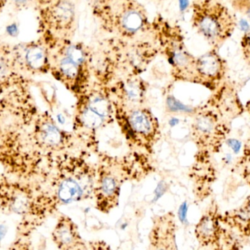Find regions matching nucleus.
<instances>
[{
	"label": "nucleus",
	"instance_id": "obj_1",
	"mask_svg": "<svg viewBox=\"0 0 250 250\" xmlns=\"http://www.w3.org/2000/svg\"><path fill=\"white\" fill-rule=\"evenodd\" d=\"M31 85H22L0 97V167L9 176L39 181L44 155L30 138L39 110Z\"/></svg>",
	"mask_w": 250,
	"mask_h": 250
},
{
	"label": "nucleus",
	"instance_id": "obj_2",
	"mask_svg": "<svg viewBox=\"0 0 250 250\" xmlns=\"http://www.w3.org/2000/svg\"><path fill=\"white\" fill-rule=\"evenodd\" d=\"M39 184L0 173V211L20 217L19 237L29 238L55 209L57 198Z\"/></svg>",
	"mask_w": 250,
	"mask_h": 250
},
{
	"label": "nucleus",
	"instance_id": "obj_3",
	"mask_svg": "<svg viewBox=\"0 0 250 250\" xmlns=\"http://www.w3.org/2000/svg\"><path fill=\"white\" fill-rule=\"evenodd\" d=\"M90 7L102 29L122 39L149 32L148 12L138 0H91Z\"/></svg>",
	"mask_w": 250,
	"mask_h": 250
},
{
	"label": "nucleus",
	"instance_id": "obj_4",
	"mask_svg": "<svg viewBox=\"0 0 250 250\" xmlns=\"http://www.w3.org/2000/svg\"><path fill=\"white\" fill-rule=\"evenodd\" d=\"M191 13L192 27L215 49L237 28L236 16L222 0H191Z\"/></svg>",
	"mask_w": 250,
	"mask_h": 250
},
{
	"label": "nucleus",
	"instance_id": "obj_5",
	"mask_svg": "<svg viewBox=\"0 0 250 250\" xmlns=\"http://www.w3.org/2000/svg\"><path fill=\"white\" fill-rule=\"evenodd\" d=\"M39 16L46 36L70 39L76 29V9L73 0H37Z\"/></svg>",
	"mask_w": 250,
	"mask_h": 250
},
{
	"label": "nucleus",
	"instance_id": "obj_6",
	"mask_svg": "<svg viewBox=\"0 0 250 250\" xmlns=\"http://www.w3.org/2000/svg\"><path fill=\"white\" fill-rule=\"evenodd\" d=\"M13 47L19 68L28 77L51 70V52L43 40Z\"/></svg>",
	"mask_w": 250,
	"mask_h": 250
},
{
	"label": "nucleus",
	"instance_id": "obj_7",
	"mask_svg": "<svg viewBox=\"0 0 250 250\" xmlns=\"http://www.w3.org/2000/svg\"><path fill=\"white\" fill-rule=\"evenodd\" d=\"M30 138L34 146L43 155L58 151L64 140V134L46 111L39 112L37 116L31 129Z\"/></svg>",
	"mask_w": 250,
	"mask_h": 250
},
{
	"label": "nucleus",
	"instance_id": "obj_8",
	"mask_svg": "<svg viewBox=\"0 0 250 250\" xmlns=\"http://www.w3.org/2000/svg\"><path fill=\"white\" fill-rule=\"evenodd\" d=\"M29 83L32 84L31 78L19 68L14 47L0 44V97L15 88Z\"/></svg>",
	"mask_w": 250,
	"mask_h": 250
},
{
	"label": "nucleus",
	"instance_id": "obj_9",
	"mask_svg": "<svg viewBox=\"0 0 250 250\" xmlns=\"http://www.w3.org/2000/svg\"><path fill=\"white\" fill-rule=\"evenodd\" d=\"M221 215L222 213L217 204H213L197 223L195 234L202 248L211 249L221 240L225 230L221 222Z\"/></svg>",
	"mask_w": 250,
	"mask_h": 250
},
{
	"label": "nucleus",
	"instance_id": "obj_10",
	"mask_svg": "<svg viewBox=\"0 0 250 250\" xmlns=\"http://www.w3.org/2000/svg\"><path fill=\"white\" fill-rule=\"evenodd\" d=\"M223 226L242 239H250V195L239 207L222 213Z\"/></svg>",
	"mask_w": 250,
	"mask_h": 250
},
{
	"label": "nucleus",
	"instance_id": "obj_11",
	"mask_svg": "<svg viewBox=\"0 0 250 250\" xmlns=\"http://www.w3.org/2000/svg\"><path fill=\"white\" fill-rule=\"evenodd\" d=\"M195 69L201 76L207 79H220L226 70V62L219 54L217 49L211 51L196 59Z\"/></svg>",
	"mask_w": 250,
	"mask_h": 250
},
{
	"label": "nucleus",
	"instance_id": "obj_12",
	"mask_svg": "<svg viewBox=\"0 0 250 250\" xmlns=\"http://www.w3.org/2000/svg\"><path fill=\"white\" fill-rule=\"evenodd\" d=\"M53 240L60 250H70L76 244L77 233L73 222L61 217L52 233Z\"/></svg>",
	"mask_w": 250,
	"mask_h": 250
},
{
	"label": "nucleus",
	"instance_id": "obj_13",
	"mask_svg": "<svg viewBox=\"0 0 250 250\" xmlns=\"http://www.w3.org/2000/svg\"><path fill=\"white\" fill-rule=\"evenodd\" d=\"M82 189L72 178H64L58 181L56 189V198L63 204H70L80 199Z\"/></svg>",
	"mask_w": 250,
	"mask_h": 250
},
{
	"label": "nucleus",
	"instance_id": "obj_14",
	"mask_svg": "<svg viewBox=\"0 0 250 250\" xmlns=\"http://www.w3.org/2000/svg\"><path fill=\"white\" fill-rule=\"evenodd\" d=\"M242 240L240 237L225 228L221 240L210 250H242Z\"/></svg>",
	"mask_w": 250,
	"mask_h": 250
},
{
	"label": "nucleus",
	"instance_id": "obj_15",
	"mask_svg": "<svg viewBox=\"0 0 250 250\" xmlns=\"http://www.w3.org/2000/svg\"><path fill=\"white\" fill-rule=\"evenodd\" d=\"M129 121L133 130L142 135L150 133L152 129V125L148 116L142 111H135L132 113Z\"/></svg>",
	"mask_w": 250,
	"mask_h": 250
},
{
	"label": "nucleus",
	"instance_id": "obj_16",
	"mask_svg": "<svg viewBox=\"0 0 250 250\" xmlns=\"http://www.w3.org/2000/svg\"><path fill=\"white\" fill-rule=\"evenodd\" d=\"M89 108L101 117H104L109 113L110 106L106 100L101 97H95L89 102Z\"/></svg>",
	"mask_w": 250,
	"mask_h": 250
},
{
	"label": "nucleus",
	"instance_id": "obj_17",
	"mask_svg": "<svg viewBox=\"0 0 250 250\" xmlns=\"http://www.w3.org/2000/svg\"><path fill=\"white\" fill-rule=\"evenodd\" d=\"M102 117L92 111L90 108H87L82 114V121L85 126L89 128L98 127L102 124Z\"/></svg>",
	"mask_w": 250,
	"mask_h": 250
},
{
	"label": "nucleus",
	"instance_id": "obj_18",
	"mask_svg": "<svg viewBox=\"0 0 250 250\" xmlns=\"http://www.w3.org/2000/svg\"><path fill=\"white\" fill-rule=\"evenodd\" d=\"M232 10L250 20V0H227Z\"/></svg>",
	"mask_w": 250,
	"mask_h": 250
},
{
	"label": "nucleus",
	"instance_id": "obj_19",
	"mask_svg": "<svg viewBox=\"0 0 250 250\" xmlns=\"http://www.w3.org/2000/svg\"><path fill=\"white\" fill-rule=\"evenodd\" d=\"M117 189L118 187H117V182L114 178L106 176L103 179L101 182V191L105 196H114L117 193Z\"/></svg>",
	"mask_w": 250,
	"mask_h": 250
},
{
	"label": "nucleus",
	"instance_id": "obj_20",
	"mask_svg": "<svg viewBox=\"0 0 250 250\" xmlns=\"http://www.w3.org/2000/svg\"><path fill=\"white\" fill-rule=\"evenodd\" d=\"M195 126L197 129L203 134L211 133L214 129V124L212 120L206 117L198 119Z\"/></svg>",
	"mask_w": 250,
	"mask_h": 250
},
{
	"label": "nucleus",
	"instance_id": "obj_21",
	"mask_svg": "<svg viewBox=\"0 0 250 250\" xmlns=\"http://www.w3.org/2000/svg\"><path fill=\"white\" fill-rule=\"evenodd\" d=\"M241 47L244 58L250 64V29L246 31L241 39Z\"/></svg>",
	"mask_w": 250,
	"mask_h": 250
},
{
	"label": "nucleus",
	"instance_id": "obj_22",
	"mask_svg": "<svg viewBox=\"0 0 250 250\" xmlns=\"http://www.w3.org/2000/svg\"><path fill=\"white\" fill-rule=\"evenodd\" d=\"M29 238L19 237L14 241L9 250H33Z\"/></svg>",
	"mask_w": 250,
	"mask_h": 250
},
{
	"label": "nucleus",
	"instance_id": "obj_23",
	"mask_svg": "<svg viewBox=\"0 0 250 250\" xmlns=\"http://www.w3.org/2000/svg\"><path fill=\"white\" fill-rule=\"evenodd\" d=\"M126 95L129 99L134 101V100H138L140 98L141 95V90L138 86L134 84H129L126 89Z\"/></svg>",
	"mask_w": 250,
	"mask_h": 250
},
{
	"label": "nucleus",
	"instance_id": "obj_24",
	"mask_svg": "<svg viewBox=\"0 0 250 250\" xmlns=\"http://www.w3.org/2000/svg\"><path fill=\"white\" fill-rule=\"evenodd\" d=\"M227 144L231 148L232 151L236 154L239 153L241 148H242V144H241L240 141L236 139L231 138V139L228 140Z\"/></svg>",
	"mask_w": 250,
	"mask_h": 250
},
{
	"label": "nucleus",
	"instance_id": "obj_25",
	"mask_svg": "<svg viewBox=\"0 0 250 250\" xmlns=\"http://www.w3.org/2000/svg\"><path fill=\"white\" fill-rule=\"evenodd\" d=\"M187 211H188V207L186 204H182L179 210V217L182 223H185L186 220Z\"/></svg>",
	"mask_w": 250,
	"mask_h": 250
},
{
	"label": "nucleus",
	"instance_id": "obj_26",
	"mask_svg": "<svg viewBox=\"0 0 250 250\" xmlns=\"http://www.w3.org/2000/svg\"><path fill=\"white\" fill-rule=\"evenodd\" d=\"M32 1V0H13V4L18 8H23L29 5Z\"/></svg>",
	"mask_w": 250,
	"mask_h": 250
},
{
	"label": "nucleus",
	"instance_id": "obj_27",
	"mask_svg": "<svg viewBox=\"0 0 250 250\" xmlns=\"http://www.w3.org/2000/svg\"><path fill=\"white\" fill-rule=\"evenodd\" d=\"M7 232V227L4 224H0V245Z\"/></svg>",
	"mask_w": 250,
	"mask_h": 250
},
{
	"label": "nucleus",
	"instance_id": "obj_28",
	"mask_svg": "<svg viewBox=\"0 0 250 250\" xmlns=\"http://www.w3.org/2000/svg\"><path fill=\"white\" fill-rule=\"evenodd\" d=\"M154 250H169L168 248H166L164 245H157Z\"/></svg>",
	"mask_w": 250,
	"mask_h": 250
},
{
	"label": "nucleus",
	"instance_id": "obj_29",
	"mask_svg": "<svg viewBox=\"0 0 250 250\" xmlns=\"http://www.w3.org/2000/svg\"><path fill=\"white\" fill-rule=\"evenodd\" d=\"M6 1H7V0H0V11H1L3 7L5 5Z\"/></svg>",
	"mask_w": 250,
	"mask_h": 250
}]
</instances>
